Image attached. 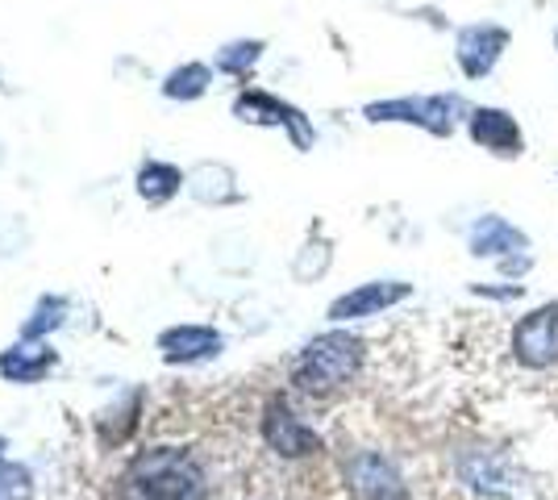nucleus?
<instances>
[{"instance_id":"1","label":"nucleus","mask_w":558,"mask_h":500,"mask_svg":"<svg viewBox=\"0 0 558 500\" xmlns=\"http://www.w3.org/2000/svg\"><path fill=\"white\" fill-rule=\"evenodd\" d=\"M117 500H209L205 463L184 447H146L125 463Z\"/></svg>"},{"instance_id":"2","label":"nucleus","mask_w":558,"mask_h":500,"mask_svg":"<svg viewBox=\"0 0 558 500\" xmlns=\"http://www.w3.org/2000/svg\"><path fill=\"white\" fill-rule=\"evenodd\" d=\"M363 355H367L363 338L333 326V330L317 333V338L304 342L301 355L292 358V367H288V380L304 397H329V392L347 388L359 376Z\"/></svg>"},{"instance_id":"3","label":"nucleus","mask_w":558,"mask_h":500,"mask_svg":"<svg viewBox=\"0 0 558 500\" xmlns=\"http://www.w3.org/2000/svg\"><path fill=\"white\" fill-rule=\"evenodd\" d=\"M466 113V100L454 93H438V96H400V100H372L363 109L367 121H400V125H417L425 134H454V125L463 121Z\"/></svg>"},{"instance_id":"4","label":"nucleus","mask_w":558,"mask_h":500,"mask_svg":"<svg viewBox=\"0 0 558 500\" xmlns=\"http://www.w3.org/2000/svg\"><path fill=\"white\" fill-rule=\"evenodd\" d=\"M258 434H263L267 451L279 454V459H288V463H296V459H317V454L326 451L322 434L304 422L301 413H296V405H292L283 392L267 397L263 417H258Z\"/></svg>"},{"instance_id":"5","label":"nucleus","mask_w":558,"mask_h":500,"mask_svg":"<svg viewBox=\"0 0 558 500\" xmlns=\"http://www.w3.org/2000/svg\"><path fill=\"white\" fill-rule=\"evenodd\" d=\"M233 118L246 121V125H276L283 130L296 150H313L317 143V130H313V121L304 118L296 105H288V100H279V96L263 93V88H251V93H238L233 96Z\"/></svg>"},{"instance_id":"6","label":"nucleus","mask_w":558,"mask_h":500,"mask_svg":"<svg viewBox=\"0 0 558 500\" xmlns=\"http://www.w3.org/2000/svg\"><path fill=\"white\" fill-rule=\"evenodd\" d=\"M512 358L525 371H546L558 363V301L537 305L534 313H525L512 330Z\"/></svg>"},{"instance_id":"7","label":"nucleus","mask_w":558,"mask_h":500,"mask_svg":"<svg viewBox=\"0 0 558 500\" xmlns=\"http://www.w3.org/2000/svg\"><path fill=\"white\" fill-rule=\"evenodd\" d=\"M413 296V284L404 280H372V284H359L342 292L338 301H329L326 317L333 326H347V321H367V317H379V313L396 309L400 301Z\"/></svg>"},{"instance_id":"8","label":"nucleus","mask_w":558,"mask_h":500,"mask_svg":"<svg viewBox=\"0 0 558 500\" xmlns=\"http://www.w3.org/2000/svg\"><path fill=\"white\" fill-rule=\"evenodd\" d=\"M347 479L363 500H413L409 497V484H404V476H400V467L379 451L350 454Z\"/></svg>"},{"instance_id":"9","label":"nucleus","mask_w":558,"mask_h":500,"mask_svg":"<svg viewBox=\"0 0 558 500\" xmlns=\"http://www.w3.org/2000/svg\"><path fill=\"white\" fill-rule=\"evenodd\" d=\"M505 50H509V29L496 22H480L459 29L454 59H459L466 80H484V75L496 72V63L505 59Z\"/></svg>"},{"instance_id":"10","label":"nucleus","mask_w":558,"mask_h":500,"mask_svg":"<svg viewBox=\"0 0 558 500\" xmlns=\"http://www.w3.org/2000/svg\"><path fill=\"white\" fill-rule=\"evenodd\" d=\"M466 130H471L475 146H484V150L500 155V159H517V155L525 150L521 121L512 118L509 109H488V105H480V109L466 113Z\"/></svg>"},{"instance_id":"11","label":"nucleus","mask_w":558,"mask_h":500,"mask_svg":"<svg viewBox=\"0 0 558 500\" xmlns=\"http://www.w3.org/2000/svg\"><path fill=\"white\" fill-rule=\"evenodd\" d=\"M159 351L171 367H192V363H209L226 351V333L213 326H171L159 333Z\"/></svg>"},{"instance_id":"12","label":"nucleus","mask_w":558,"mask_h":500,"mask_svg":"<svg viewBox=\"0 0 558 500\" xmlns=\"http://www.w3.org/2000/svg\"><path fill=\"white\" fill-rule=\"evenodd\" d=\"M466 246H471L475 259H512V255H525V251H530V234L517 230L509 217L488 214L471 225Z\"/></svg>"},{"instance_id":"13","label":"nucleus","mask_w":558,"mask_h":500,"mask_svg":"<svg viewBox=\"0 0 558 500\" xmlns=\"http://www.w3.org/2000/svg\"><path fill=\"white\" fill-rule=\"evenodd\" d=\"M59 367V355L50 351L47 342H17V346H9L4 355H0V376L9 383H38L47 380L50 371Z\"/></svg>"},{"instance_id":"14","label":"nucleus","mask_w":558,"mask_h":500,"mask_svg":"<svg viewBox=\"0 0 558 500\" xmlns=\"http://www.w3.org/2000/svg\"><path fill=\"white\" fill-rule=\"evenodd\" d=\"M187 196L201 200V205H238L242 188H238V175L226 163H201L187 171Z\"/></svg>"},{"instance_id":"15","label":"nucleus","mask_w":558,"mask_h":500,"mask_svg":"<svg viewBox=\"0 0 558 500\" xmlns=\"http://www.w3.org/2000/svg\"><path fill=\"white\" fill-rule=\"evenodd\" d=\"M134 188H138V196L146 205H167V200L180 196V188H187V175L180 167L163 163V159H146L138 167V184Z\"/></svg>"},{"instance_id":"16","label":"nucleus","mask_w":558,"mask_h":500,"mask_svg":"<svg viewBox=\"0 0 558 500\" xmlns=\"http://www.w3.org/2000/svg\"><path fill=\"white\" fill-rule=\"evenodd\" d=\"M209 84H213V72L205 63H180L175 72H167L163 96L167 100H201V96L209 93Z\"/></svg>"},{"instance_id":"17","label":"nucleus","mask_w":558,"mask_h":500,"mask_svg":"<svg viewBox=\"0 0 558 500\" xmlns=\"http://www.w3.org/2000/svg\"><path fill=\"white\" fill-rule=\"evenodd\" d=\"M263 42L258 38H238V42H226V47L217 50V72L233 75V80H246V75L255 72V63L263 59Z\"/></svg>"},{"instance_id":"18","label":"nucleus","mask_w":558,"mask_h":500,"mask_svg":"<svg viewBox=\"0 0 558 500\" xmlns=\"http://www.w3.org/2000/svg\"><path fill=\"white\" fill-rule=\"evenodd\" d=\"M63 321H68V301H63V296H43V301L34 305V313H29V321L22 326V338L25 342L47 338V333H54Z\"/></svg>"},{"instance_id":"19","label":"nucleus","mask_w":558,"mask_h":500,"mask_svg":"<svg viewBox=\"0 0 558 500\" xmlns=\"http://www.w3.org/2000/svg\"><path fill=\"white\" fill-rule=\"evenodd\" d=\"M326 267H329V242H308L301 255H296V263H292V276L301 284H313L317 276H326Z\"/></svg>"},{"instance_id":"20","label":"nucleus","mask_w":558,"mask_h":500,"mask_svg":"<svg viewBox=\"0 0 558 500\" xmlns=\"http://www.w3.org/2000/svg\"><path fill=\"white\" fill-rule=\"evenodd\" d=\"M25 246H29V225H25V217H4V221H0V259L22 255Z\"/></svg>"},{"instance_id":"21","label":"nucleus","mask_w":558,"mask_h":500,"mask_svg":"<svg viewBox=\"0 0 558 500\" xmlns=\"http://www.w3.org/2000/svg\"><path fill=\"white\" fill-rule=\"evenodd\" d=\"M4 451H9V442H4V438H0V454H4Z\"/></svg>"},{"instance_id":"22","label":"nucleus","mask_w":558,"mask_h":500,"mask_svg":"<svg viewBox=\"0 0 558 500\" xmlns=\"http://www.w3.org/2000/svg\"><path fill=\"white\" fill-rule=\"evenodd\" d=\"M555 50H558V25H555Z\"/></svg>"}]
</instances>
